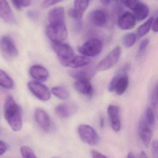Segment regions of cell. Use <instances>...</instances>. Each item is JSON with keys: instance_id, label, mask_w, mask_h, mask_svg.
Returning <instances> with one entry per match:
<instances>
[{"instance_id": "cell-1", "label": "cell", "mask_w": 158, "mask_h": 158, "mask_svg": "<svg viewBox=\"0 0 158 158\" xmlns=\"http://www.w3.org/2000/svg\"><path fill=\"white\" fill-rule=\"evenodd\" d=\"M4 114L5 119L12 130L15 132L20 131L23 125L22 111L11 96L7 97L5 101Z\"/></svg>"}, {"instance_id": "cell-2", "label": "cell", "mask_w": 158, "mask_h": 158, "mask_svg": "<svg viewBox=\"0 0 158 158\" xmlns=\"http://www.w3.org/2000/svg\"><path fill=\"white\" fill-rule=\"evenodd\" d=\"M46 34L53 43L62 42L67 37L65 23L49 24L46 27Z\"/></svg>"}, {"instance_id": "cell-3", "label": "cell", "mask_w": 158, "mask_h": 158, "mask_svg": "<svg viewBox=\"0 0 158 158\" xmlns=\"http://www.w3.org/2000/svg\"><path fill=\"white\" fill-rule=\"evenodd\" d=\"M122 53V49L120 46L113 49L108 55L100 62L96 67L97 71L103 72L110 70L119 61Z\"/></svg>"}, {"instance_id": "cell-4", "label": "cell", "mask_w": 158, "mask_h": 158, "mask_svg": "<svg viewBox=\"0 0 158 158\" xmlns=\"http://www.w3.org/2000/svg\"><path fill=\"white\" fill-rule=\"evenodd\" d=\"M77 132L80 139L89 145L96 146L99 142V135L92 127L88 125H79L77 128Z\"/></svg>"}, {"instance_id": "cell-5", "label": "cell", "mask_w": 158, "mask_h": 158, "mask_svg": "<svg viewBox=\"0 0 158 158\" xmlns=\"http://www.w3.org/2000/svg\"><path fill=\"white\" fill-rule=\"evenodd\" d=\"M102 49V43L98 39H92L78 48L80 54L85 57H95L98 55Z\"/></svg>"}, {"instance_id": "cell-6", "label": "cell", "mask_w": 158, "mask_h": 158, "mask_svg": "<svg viewBox=\"0 0 158 158\" xmlns=\"http://www.w3.org/2000/svg\"><path fill=\"white\" fill-rule=\"evenodd\" d=\"M31 92L40 100H49L51 98V92L47 86L37 81H32L27 84Z\"/></svg>"}, {"instance_id": "cell-7", "label": "cell", "mask_w": 158, "mask_h": 158, "mask_svg": "<svg viewBox=\"0 0 158 158\" xmlns=\"http://www.w3.org/2000/svg\"><path fill=\"white\" fill-rule=\"evenodd\" d=\"M1 48L2 54L6 58L12 59L18 56V50L14 41L10 36L5 35L2 38Z\"/></svg>"}, {"instance_id": "cell-8", "label": "cell", "mask_w": 158, "mask_h": 158, "mask_svg": "<svg viewBox=\"0 0 158 158\" xmlns=\"http://www.w3.org/2000/svg\"><path fill=\"white\" fill-rule=\"evenodd\" d=\"M59 60L63 66L74 69L85 67L89 64L91 62L90 59L87 57L80 56H73L70 59Z\"/></svg>"}, {"instance_id": "cell-9", "label": "cell", "mask_w": 158, "mask_h": 158, "mask_svg": "<svg viewBox=\"0 0 158 158\" xmlns=\"http://www.w3.org/2000/svg\"><path fill=\"white\" fill-rule=\"evenodd\" d=\"M151 126L146 121L145 117L141 119L139 124V136L144 146L148 148L152 137Z\"/></svg>"}, {"instance_id": "cell-10", "label": "cell", "mask_w": 158, "mask_h": 158, "mask_svg": "<svg viewBox=\"0 0 158 158\" xmlns=\"http://www.w3.org/2000/svg\"><path fill=\"white\" fill-rule=\"evenodd\" d=\"M90 0H75L74 8L70 9L68 15L76 21H80L88 7Z\"/></svg>"}, {"instance_id": "cell-11", "label": "cell", "mask_w": 158, "mask_h": 158, "mask_svg": "<svg viewBox=\"0 0 158 158\" xmlns=\"http://www.w3.org/2000/svg\"><path fill=\"white\" fill-rule=\"evenodd\" d=\"M52 46L59 59L66 60L74 56V52L73 49L69 44L63 43L62 42H52Z\"/></svg>"}, {"instance_id": "cell-12", "label": "cell", "mask_w": 158, "mask_h": 158, "mask_svg": "<svg viewBox=\"0 0 158 158\" xmlns=\"http://www.w3.org/2000/svg\"><path fill=\"white\" fill-rule=\"evenodd\" d=\"M136 19L134 14L128 12L122 14L117 21L118 27L123 30H131L135 27Z\"/></svg>"}, {"instance_id": "cell-13", "label": "cell", "mask_w": 158, "mask_h": 158, "mask_svg": "<svg viewBox=\"0 0 158 158\" xmlns=\"http://www.w3.org/2000/svg\"><path fill=\"white\" fill-rule=\"evenodd\" d=\"M0 16L8 23L15 24L17 23L15 15L7 0H0Z\"/></svg>"}, {"instance_id": "cell-14", "label": "cell", "mask_w": 158, "mask_h": 158, "mask_svg": "<svg viewBox=\"0 0 158 158\" xmlns=\"http://www.w3.org/2000/svg\"><path fill=\"white\" fill-rule=\"evenodd\" d=\"M108 115L110 121L112 128L115 132L120 131L121 127V120L120 118V108L116 105H110L108 107Z\"/></svg>"}, {"instance_id": "cell-15", "label": "cell", "mask_w": 158, "mask_h": 158, "mask_svg": "<svg viewBox=\"0 0 158 158\" xmlns=\"http://www.w3.org/2000/svg\"><path fill=\"white\" fill-rule=\"evenodd\" d=\"M35 118L38 124L44 131H49L51 124L50 118L44 110L40 108L37 109L35 111Z\"/></svg>"}, {"instance_id": "cell-16", "label": "cell", "mask_w": 158, "mask_h": 158, "mask_svg": "<svg viewBox=\"0 0 158 158\" xmlns=\"http://www.w3.org/2000/svg\"><path fill=\"white\" fill-rule=\"evenodd\" d=\"M96 70L97 71V69L92 67H86L70 71V74L77 80H89L94 76Z\"/></svg>"}, {"instance_id": "cell-17", "label": "cell", "mask_w": 158, "mask_h": 158, "mask_svg": "<svg viewBox=\"0 0 158 158\" xmlns=\"http://www.w3.org/2000/svg\"><path fill=\"white\" fill-rule=\"evenodd\" d=\"M48 21L49 24L65 23L64 8L56 7L51 10L48 13Z\"/></svg>"}, {"instance_id": "cell-18", "label": "cell", "mask_w": 158, "mask_h": 158, "mask_svg": "<svg viewBox=\"0 0 158 158\" xmlns=\"http://www.w3.org/2000/svg\"><path fill=\"white\" fill-rule=\"evenodd\" d=\"M91 23L96 26L102 27L107 22V15L104 11L102 10H96L92 11L89 15Z\"/></svg>"}, {"instance_id": "cell-19", "label": "cell", "mask_w": 158, "mask_h": 158, "mask_svg": "<svg viewBox=\"0 0 158 158\" xmlns=\"http://www.w3.org/2000/svg\"><path fill=\"white\" fill-rule=\"evenodd\" d=\"M29 74L34 79L39 81H46L49 77L47 69L42 65H34L29 69Z\"/></svg>"}, {"instance_id": "cell-20", "label": "cell", "mask_w": 158, "mask_h": 158, "mask_svg": "<svg viewBox=\"0 0 158 158\" xmlns=\"http://www.w3.org/2000/svg\"><path fill=\"white\" fill-rule=\"evenodd\" d=\"M77 91L81 94L91 96L93 94V89L89 80H77L74 84Z\"/></svg>"}, {"instance_id": "cell-21", "label": "cell", "mask_w": 158, "mask_h": 158, "mask_svg": "<svg viewBox=\"0 0 158 158\" xmlns=\"http://www.w3.org/2000/svg\"><path fill=\"white\" fill-rule=\"evenodd\" d=\"M130 68L131 65L130 64L127 63L117 72L111 80L108 86V90L110 92H113L115 90V86L118 79L123 76L127 75V73L130 71Z\"/></svg>"}, {"instance_id": "cell-22", "label": "cell", "mask_w": 158, "mask_h": 158, "mask_svg": "<svg viewBox=\"0 0 158 158\" xmlns=\"http://www.w3.org/2000/svg\"><path fill=\"white\" fill-rule=\"evenodd\" d=\"M133 11L136 19L141 21L148 17L149 13V9L148 5L141 2Z\"/></svg>"}, {"instance_id": "cell-23", "label": "cell", "mask_w": 158, "mask_h": 158, "mask_svg": "<svg viewBox=\"0 0 158 158\" xmlns=\"http://www.w3.org/2000/svg\"><path fill=\"white\" fill-rule=\"evenodd\" d=\"M128 83L129 81L127 75H125L120 77L117 81L115 86L114 91H115L116 94L119 96L123 95L127 88Z\"/></svg>"}, {"instance_id": "cell-24", "label": "cell", "mask_w": 158, "mask_h": 158, "mask_svg": "<svg viewBox=\"0 0 158 158\" xmlns=\"http://www.w3.org/2000/svg\"><path fill=\"white\" fill-rule=\"evenodd\" d=\"M154 20L153 17H151L138 28L137 31L138 37H142L148 33L151 28L152 27Z\"/></svg>"}, {"instance_id": "cell-25", "label": "cell", "mask_w": 158, "mask_h": 158, "mask_svg": "<svg viewBox=\"0 0 158 158\" xmlns=\"http://www.w3.org/2000/svg\"><path fill=\"white\" fill-rule=\"evenodd\" d=\"M0 85L3 88L11 89L14 87V83L10 76L4 71H0Z\"/></svg>"}, {"instance_id": "cell-26", "label": "cell", "mask_w": 158, "mask_h": 158, "mask_svg": "<svg viewBox=\"0 0 158 158\" xmlns=\"http://www.w3.org/2000/svg\"><path fill=\"white\" fill-rule=\"evenodd\" d=\"M55 113L59 117L62 118H66L69 117L72 113L70 105L68 104H61L58 105L55 109Z\"/></svg>"}, {"instance_id": "cell-27", "label": "cell", "mask_w": 158, "mask_h": 158, "mask_svg": "<svg viewBox=\"0 0 158 158\" xmlns=\"http://www.w3.org/2000/svg\"><path fill=\"white\" fill-rule=\"evenodd\" d=\"M52 94L61 100H65L69 97V91L63 87H54L52 89Z\"/></svg>"}, {"instance_id": "cell-28", "label": "cell", "mask_w": 158, "mask_h": 158, "mask_svg": "<svg viewBox=\"0 0 158 158\" xmlns=\"http://www.w3.org/2000/svg\"><path fill=\"white\" fill-rule=\"evenodd\" d=\"M136 40V35L133 33H128L124 36L123 39V44L124 47L129 48L134 46Z\"/></svg>"}, {"instance_id": "cell-29", "label": "cell", "mask_w": 158, "mask_h": 158, "mask_svg": "<svg viewBox=\"0 0 158 158\" xmlns=\"http://www.w3.org/2000/svg\"><path fill=\"white\" fill-rule=\"evenodd\" d=\"M21 154L24 158H36V156L33 150L26 146H23L20 148Z\"/></svg>"}, {"instance_id": "cell-30", "label": "cell", "mask_w": 158, "mask_h": 158, "mask_svg": "<svg viewBox=\"0 0 158 158\" xmlns=\"http://www.w3.org/2000/svg\"><path fill=\"white\" fill-rule=\"evenodd\" d=\"M13 4L18 10H21L24 7L30 6L32 3L31 0H11Z\"/></svg>"}, {"instance_id": "cell-31", "label": "cell", "mask_w": 158, "mask_h": 158, "mask_svg": "<svg viewBox=\"0 0 158 158\" xmlns=\"http://www.w3.org/2000/svg\"><path fill=\"white\" fill-rule=\"evenodd\" d=\"M144 117L150 125L152 127L153 126L155 123V115L154 112L151 108H148L147 109Z\"/></svg>"}, {"instance_id": "cell-32", "label": "cell", "mask_w": 158, "mask_h": 158, "mask_svg": "<svg viewBox=\"0 0 158 158\" xmlns=\"http://www.w3.org/2000/svg\"><path fill=\"white\" fill-rule=\"evenodd\" d=\"M122 4L126 7L133 11L140 3L139 0H121Z\"/></svg>"}, {"instance_id": "cell-33", "label": "cell", "mask_w": 158, "mask_h": 158, "mask_svg": "<svg viewBox=\"0 0 158 158\" xmlns=\"http://www.w3.org/2000/svg\"><path fill=\"white\" fill-rule=\"evenodd\" d=\"M149 40L148 39H145L141 41L139 46L138 50V57H140L144 53V52L148 48L149 44Z\"/></svg>"}, {"instance_id": "cell-34", "label": "cell", "mask_w": 158, "mask_h": 158, "mask_svg": "<svg viewBox=\"0 0 158 158\" xmlns=\"http://www.w3.org/2000/svg\"><path fill=\"white\" fill-rule=\"evenodd\" d=\"M63 1L64 0H43L41 5L43 8H48Z\"/></svg>"}, {"instance_id": "cell-35", "label": "cell", "mask_w": 158, "mask_h": 158, "mask_svg": "<svg viewBox=\"0 0 158 158\" xmlns=\"http://www.w3.org/2000/svg\"><path fill=\"white\" fill-rule=\"evenodd\" d=\"M152 155L154 158H158V140H154L152 144Z\"/></svg>"}, {"instance_id": "cell-36", "label": "cell", "mask_w": 158, "mask_h": 158, "mask_svg": "<svg viewBox=\"0 0 158 158\" xmlns=\"http://www.w3.org/2000/svg\"><path fill=\"white\" fill-rule=\"evenodd\" d=\"M91 156L92 158H107V156L103 155L102 153H101L99 152L98 151L95 150H92L90 152Z\"/></svg>"}, {"instance_id": "cell-37", "label": "cell", "mask_w": 158, "mask_h": 158, "mask_svg": "<svg viewBox=\"0 0 158 158\" xmlns=\"http://www.w3.org/2000/svg\"><path fill=\"white\" fill-rule=\"evenodd\" d=\"M27 16L29 17V19L32 20H36L37 18L38 14L36 11H35L33 10H30L27 11Z\"/></svg>"}, {"instance_id": "cell-38", "label": "cell", "mask_w": 158, "mask_h": 158, "mask_svg": "<svg viewBox=\"0 0 158 158\" xmlns=\"http://www.w3.org/2000/svg\"><path fill=\"white\" fill-rule=\"evenodd\" d=\"M7 149V144L4 141L1 140L0 141V155L1 156L4 154Z\"/></svg>"}, {"instance_id": "cell-39", "label": "cell", "mask_w": 158, "mask_h": 158, "mask_svg": "<svg viewBox=\"0 0 158 158\" xmlns=\"http://www.w3.org/2000/svg\"><path fill=\"white\" fill-rule=\"evenodd\" d=\"M152 31L155 33H158V16L155 20H154L153 24H152Z\"/></svg>"}, {"instance_id": "cell-40", "label": "cell", "mask_w": 158, "mask_h": 158, "mask_svg": "<svg viewBox=\"0 0 158 158\" xmlns=\"http://www.w3.org/2000/svg\"><path fill=\"white\" fill-rule=\"evenodd\" d=\"M100 1L104 6H108L110 4V0H100Z\"/></svg>"}, {"instance_id": "cell-41", "label": "cell", "mask_w": 158, "mask_h": 158, "mask_svg": "<svg viewBox=\"0 0 158 158\" xmlns=\"http://www.w3.org/2000/svg\"><path fill=\"white\" fill-rule=\"evenodd\" d=\"M139 157L141 158H148V156L144 151H142L140 152Z\"/></svg>"}, {"instance_id": "cell-42", "label": "cell", "mask_w": 158, "mask_h": 158, "mask_svg": "<svg viewBox=\"0 0 158 158\" xmlns=\"http://www.w3.org/2000/svg\"><path fill=\"white\" fill-rule=\"evenodd\" d=\"M127 158H135V155L132 152H128L127 155Z\"/></svg>"}, {"instance_id": "cell-43", "label": "cell", "mask_w": 158, "mask_h": 158, "mask_svg": "<svg viewBox=\"0 0 158 158\" xmlns=\"http://www.w3.org/2000/svg\"><path fill=\"white\" fill-rule=\"evenodd\" d=\"M155 98L158 99V84L157 85V87H156V90H155Z\"/></svg>"}, {"instance_id": "cell-44", "label": "cell", "mask_w": 158, "mask_h": 158, "mask_svg": "<svg viewBox=\"0 0 158 158\" xmlns=\"http://www.w3.org/2000/svg\"><path fill=\"white\" fill-rule=\"evenodd\" d=\"M104 119H103V118H102L100 120V126L102 128V127H103V126H104Z\"/></svg>"}, {"instance_id": "cell-45", "label": "cell", "mask_w": 158, "mask_h": 158, "mask_svg": "<svg viewBox=\"0 0 158 158\" xmlns=\"http://www.w3.org/2000/svg\"><path fill=\"white\" fill-rule=\"evenodd\" d=\"M112 1H113L114 2H118L119 1V0H112Z\"/></svg>"}]
</instances>
